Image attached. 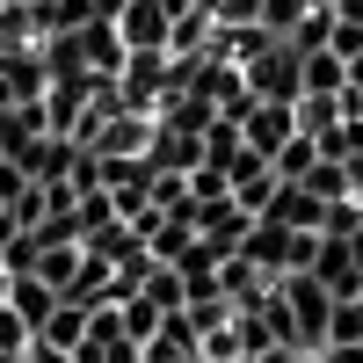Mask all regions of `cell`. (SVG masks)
I'll use <instances>...</instances> for the list:
<instances>
[{
  "mask_svg": "<svg viewBox=\"0 0 363 363\" xmlns=\"http://www.w3.org/2000/svg\"><path fill=\"white\" fill-rule=\"evenodd\" d=\"M356 102H363V95H356Z\"/></svg>",
  "mask_w": 363,
  "mask_h": 363,
  "instance_id": "8fae6325",
  "label": "cell"
},
{
  "mask_svg": "<svg viewBox=\"0 0 363 363\" xmlns=\"http://www.w3.org/2000/svg\"><path fill=\"white\" fill-rule=\"evenodd\" d=\"M0 306H8V313L29 327V335H37V327L58 313V291L37 277V269H8V298H0Z\"/></svg>",
  "mask_w": 363,
  "mask_h": 363,
  "instance_id": "277c9868",
  "label": "cell"
},
{
  "mask_svg": "<svg viewBox=\"0 0 363 363\" xmlns=\"http://www.w3.org/2000/svg\"><path fill=\"white\" fill-rule=\"evenodd\" d=\"M138 298H153L160 313H182V306H189V291H182V277H174L167 262H145V277H138Z\"/></svg>",
  "mask_w": 363,
  "mask_h": 363,
  "instance_id": "52a82bcc",
  "label": "cell"
},
{
  "mask_svg": "<svg viewBox=\"0 0 363 363\" xmlns=\"http://www.w3.org/2000/svg\"><path fill=\"white\" fill-rule=\"evenodd\" d=\"M313 277L335 291V298H363V255H356V240H327V233H320Z\"/></svg>",
  "mask_w": 363,
  "mask_h": 363,
  "instance_id": "3957f363",
  "label": "cell"
},
{
  "mask_svg": "<svg viewBox=\"0 0 363 363\" xmlns=\"http://www.w3.org/2000/svg\"><path fill=\"white\" fill-rule=\"evenodd\" d=\"M277 291H284V306H291V327H298V349H320L327 342V320H335V291H327L313 269H291V277H277Z\"/></svg>",
  "mask_w": 363,
  "mask_h": 363,
  "instance_id": "6da1fadb",
  "label": "cell"
},
{
  "mask_svg": "<svg viewBox=\"0 0 363 363\" xmlns=\"http://www.w3.org/2000/svg\"><path fill=\"white\" fill-rule=\"evenodd\" d=\"M313 160H320V138H306V131H298V138H291L269 167H277V182H306V174H313Z\"/></svg>",
  "mask_w": 363,
  "mask_h": 363,
  "instance_id": "9c48e42d",
  "label": "cell"
},
{
  "mask_svg": "<svg viewBox=\"0 0 363 363\" xmlns=\"http://www.w3.org/2000/svg\"><path fill=\"white\" fill-rule=\"evenodd\" d=\"M306 8H313V0H262V29H269V37H291V29L306 22Z\"/></svg>",
  "mask_w": 363,
  "mask_h": 363,
  "instance_id": "30bf717a",
  "label": "cell"
},
{
  "mask_svg": "<svg viewBox=\"0 0 363 363\" xmlns=\"http://www.w3.org/2000/svg\"><path fill=\"white\" fill-rule=\"evenodd\" d=\"M306 189H313L320 203H342V196H356V182H349V160H313Z\"/></svg>",
  "mask_w": 363,
  "mask_h": 363,
  "instance_id": "ba28073f",
  "label": "cell"
},
{
  "mask_svg": "<svg viewBox=\"0 0 363 363\" xmlns=\"http://www.w3.org/2000/svg\"><path fill=\"white\" fill-rule=\"evenodd\" d=\"M291 138H298V109L291 102H247V116H240V145H247V153L277 160Z\"/></svg>",
  "mask_w": 363,
  "mask_h": 363,
  "instance_id": "7a4b0ae2",
  "label": "cell"
},
{
  "mask_svg": "<svg viewBox=\"0 0 363 363\" xmlns=\"http://www.w3.org/2000/svg\"><path fill=\"white\" fill-rule=\"evenodd\" d=\"M37 342H51V349H66V356H73V349L87 342V306H73V298H58V313H51V320L37 327Z\"/></svg>",
  "mask_w": 363,
  "mask_h": 363,
  "instance_id": "8992f818",
  "label": "cell"
},
{
  "mask_svg": "<svg viewBox=\"0 0 363 363\" xmlns=\"http://www.w3.org/2000/svg\"><path fill=\"white\" fill-rule=\"evenodd\" d=\"M262 218H277V225H291V233H320L327 203L306 189V182H277V196H269V211H262Z\"/></svg>",
  "mask_w": 363,
  "mask_h": 363,
  "instance_id": "5b68a950",
  "label": "cell"
}]
</instances>
